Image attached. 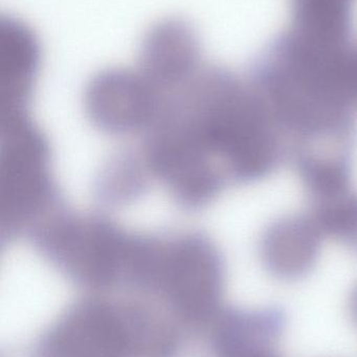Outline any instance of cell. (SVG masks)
I'll return each instance as SVG.
<instances>
[{"instance_id": "cell-12", "label": "cell", "mask_w": 357, "mask_h": 357, "mask_svg": "<svg viewBox=\"0 0 357 357\" xmlns=\"http://www.w3.org/2000/svg\"><path fill=\"white\" fill-rule=\"evenodd\" d=\"M308 205L307 211L325 237L335 239L357 255V192L348 189Z\"/></svg>"}, {"instance_id": "cell-4", "label": "cell", "mask_w": 357, "mask_h": 357, "mask_svg": "<svg viewBox=\"0 0 357 357\" xmlns=\"http://www.w3.org/2000/svg\"><path fill=\"white\" fill-rule=\"evenodd\" d=\"M50 144L29 112L1 115L2 243L27 236L62 206L50 169Z\"/></svg>"}, {"instance_id": "cell-8", "label": "cell", "mask_w": 357, "mask_h": 357, "mask_svg": "<svg viewBox=\"0 0 357 357\" xmlns=\"http://www.w3.org/2000/svg\"><path fill=\"white\" fill-rule=\"evenodd\" d=\"M325 239L309 212L289 214L264 229L258 247L260 260L274 278L300 280L314 270Z\"/></svg>"}, {"instance_id": "cell-6", "label": "cell", "mask_w": 357, "mask_h": 357, "mask_svg": "<svg viewBox=\"0 0 357 357\" xmlns=\"http://www.w3.org/2000/svg\"><path fill=\"white\" fill-rule=\"evenodd\" d=\"M165 94L136 68L99 71L86 85L84 110L94 128L111 136L144 135Z\"/></svg>"}, {"instance_id": "cell-11", "label": "cell", "mask_w": 357, "mask_h": 357, "mask_svg": "<svg viewBox=\"0 0 357 357\" xmlns=\"http://www.w3.org/2000/svg\"><path fill=\"white\" fill-rule=\"evenodd\" d=\"M151 176L142 153L125 149L105 163L94 183V197L103 208L115 209L146 193Z\"/></svg>"}, {"instance_id": "cell-5", "label": "cell", "mask_w": 357, "mask_h": 357, "mask_svg": "<svg viewBox=\"0 0 357 357\" xmlns=\"http://www.w3.org/2000/svg\"><path fill=\"white\" fill-rule=\"evenodd\" d=\"M127 327L111 296L88 294L50 325L24 357H133Z\"/></svg>"}, {"instance_id": "cell-10", "label": "cell", "mask_w": 357, "mask_h": 357, "mask_svg": "<svg viewBox=\"0 0 357 357\" xmlns=\"http://www.w3.org/2000/svg\"><path fill=\"white\" fill-rule=\"evenodd\" d=\"M41 65L37 35L24 21L0 16L1 114L27 112Z\"/></svg>"}, {"instance_id": "cell-7", "label": "cell", "mask_w": 357, "mask_h": 357, "mask_svg": "<svg viewBox=\"0 0 357 357\" xmlns=\"http://www.w3.org/2000/svg\"><path fill=\"white\" fill-rule=\"evenodd\" d=\"M203 65L196 29L184 19L169 17L153 23L143 36L136 68L157 89L169 93Z\"/></svg>"}, {"instance_id": "cell-13", "label": "cell", "mask_w": 357, "mask_h": 357, "mask_svg": "<svg viewBox=\"0 0 357 357\" xmlns=\"http://www.w3.org/2000/svg\"><path fill=\"white\" fill-rule=\"evenodd\" d=\"M352 71H354V86L357 94V39L354 44V54H352Z\"/></svg>"}, {"instance_id": "cell-9", "label": "cell", "mask_w": 357, "mask_h": 357, "mask_svg": "<svg viewBox=\"0 0 357 357\" xmlns=\"http://www.w3.org/2000/svg\"><path fill=\"white\" fill-rule=\"evenodd\" d=\"M286 316L280 308H224L210 327L213 357H284Z\"/></svg>"}, {"instance_id": "cell-3", "label": "cell", "mask_w": 357, "mask_h": 357, "mask_svg": "<svg viewBox=\"0 0 357 357\" xmlns=\"http://www.w3.org/2000/svg\"><path fill=\"white\" fill-rule=\"evenodd\" d=\"M131 236L106 216L77 213L62 205L27 237L73 284L88 294H112L123 281Z\"/></svg>"}, {"instance_id": "cell-2", "label": "cell", "mask_w": 357, "mask_h": 357, "mask_svg": "<svg viewBox=\"0 0 357 357\" xmlns=\"http://www.w3.org/2000/svg\"><path fill=\"white\" fill-rule=\"evenodd\" d=\"M226 264L201 231L149 234L130 295L167 314L187 335L209 331L224 310Z\"/></svg>"}, {"instance_id": "cell-1", "label": "cell", "mask_w": 357, "mask_h": 357, "mask_svg": "<svg viewBox=\"0 0 357 357\" xmlns=\"http://www.w3.org/2000/svg\"><path fill=\"white\" fill-rule=\"evenodd\" d=\"M169 104L231 185L264 180L287 162L282 133L247 75L205 64Z\"/></svg>"}]
</instances>
